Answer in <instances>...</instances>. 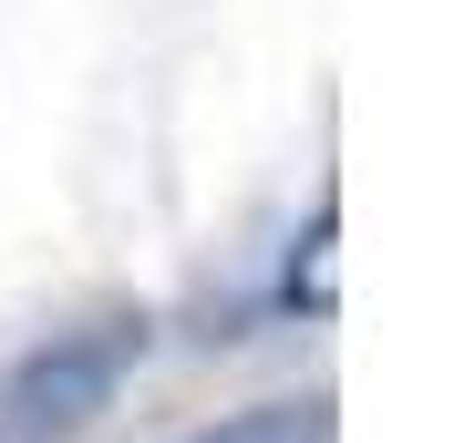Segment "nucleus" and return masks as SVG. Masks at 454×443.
Here are the masks:
<instances>
[{"mask_svg": "<svg viewBox=\"0 0 454 443\" xmlns=\"http://www.w3.org/2000/svg\"><path fill=\"white\" fill-rule=\"evenodd\" d=\"M135 361H145V320H83V330L31 340L0 371V443H62L104 423L114 392L135 382Z\"/></svg>", "mask_w": 454, "mask_h": 443, "instance_id": "f257e3e1", "label": "nucleus"}, {"mask_svg": "<svg viewBox=\"0 0 454 443\" xmlns=\"http://www.w3.org/2000/svg\"><path fill=\"white\" fill-rule=\"evenodd\" d=\"M176 443H331V402L320 392H300V402H248V413H217L197 423V433Z\"/></svg>", "mask_w": 454, "mask_h": 443, "instance_id": "f03ea898", "label": "nucleus"}]
</instances>
